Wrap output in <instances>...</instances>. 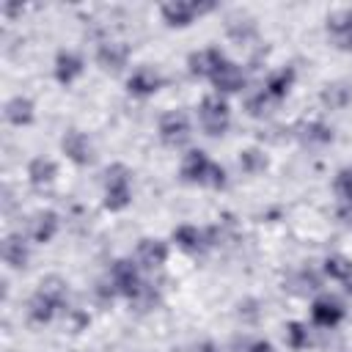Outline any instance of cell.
Segmentation results:
<instances>
[{
  "label": "cell",
  "instance_id": "1",
  "mask_svg": "<svg viewBox=\"0 0 352 352\" xmlns=\"http://www.w3.org/2000/svg\"><path fill=\"white\" fill-rule=\"evenodd\" d=\"M182 173L190 182H204V184H214V187L223 184V168H217L214 162H209V157L204 151H190L184 157Z\"/></svg>",
  "mask_w": 352,
  "mask_h": 352
},
{
  "label": "cell",
  "instance_id": "2",
  "mask_svg": "<svg viewBox=\"0 0 352 352\" xmlns=\"http://www.w3.org/2000/svg\"><path fill=\"white\" fill-rule=\"evenodd\" d=\"M201 126L209 132V135H220L226 126H228V104L220 99V96H206L201 102Z\"/></svg>",
  "mask_w": 352,
  "mask_h": 352
},
{
  "label": "cell",
  "instance_id": "3",
  "mask_svg": "<svg viewBox=\"0 0 352 352\" xmlns=\"http://www.w3.org/2000/svg\"><path fill=\"white\" fill-rule=\"evenodd\" d=\"M126 204H129V179H126V170L116 165L107 170V206L121 209Z\"/></svg>",
  "mask_w": 352,
  "mask_h": 352
},
{
  "label": "cell",
  "instance_id": "4",
  "mask_svg": "<svg viewBox=\"0 0 352 352\" xmlns=\"http://www.w3.org/2000/svg\"><path fill=\"white\" fill-rule=\"evenodd\" d=\"M160 132H162V140L170 143V146H179L187 140L190 135V124L184 118V113H168L162 121H160Z\"/></svg>",
  "mask_w": 352,
  "mask_h": 352
},
{
  "label": "cell",
  "instance_id": "5",
  "mask_svg": "<svg viewBox=\"0 0 352 352\" xmlns=\"http://www.w3.org/2000/svg\"><path fill=\"white\" fill-rule=\"evenodd\" d=\"M311 314H314V322H316L319 327H333V324L341 322L344 308H341L338 300H333V297H322V300L314 302V311H311Z\"/></svg>",
  "mask_w": 352,
  "mask_h": 352
},
{
  "label": "cell",
  "instance_id": "6",
  "mask_svg": "<svg viewBox=\"0 0 352 352\" xmlns=\"http://www.w3.org/2000/svg\"><path fill=\"white\" fill-rule=\"evenodd\" d=\"M327 30H330V33H333V38L338 41V47L352 50V11H349V8H344V11L333 14V16H330Z\"/></svg>",
  "mask_w": 352,
  "mask_h": 352
},
{
  "label": "cell",
  "instance_id": "7",
  "mask_svg": "<svg viewBox=\"0 0 352 352\" xmlns=\"http://www.w3.org/2000/svg\"><path fill=\"white\" fill-rule=\"evenodd\" d=\"M113 286H116L118 292L129 294V297L140 292V280H138V272H135V267H132L129 261H118V264L113 267Z\"/></svg>",
  "mask_w": 352,
  "mask_h": 352
},
{
  "label": "cell",
  "instance_id": "8",
  "mask_svg": "<svg viewBox=\"0 0 352 352\" xmlns=\"http://www.w3.org/2000/svg\"><path fill=\"white\" fill-rule=\"evenodd\" d=\"M60 305V300H55V297H50L47 292H36V297L30 300V319L33 322H38V324H44V322H50L52 319V314H55V308Z\"/></svg>",
  "mask_w": 352,
  "mask_h": 352
},
{
  "label": "cell",
  "instance_id": "9",
  "mask_svg": "<svg viewBox=\"0 0 352 352\" xmlns=\"http://www.w3.org/2000/svg\"><path fill=\"white\" fill-rule=\"evenodd\" d=\"M63 151L74 160V162H88L91 160V146H88V138L82 135V132H77V129H72V132H66V138H63Z\"/></svg>",
  "mask_w": 352,
  "mask_h": 352
},
{
  "label": "cell",
  "instance_id": "10",
  "mask_svg": "<svg viewBox=\"0 0 352 352\" xmlns=\"http://www.w3.org/2000/svg\"><path fill=\"white\" fill-rule=\"evenodd\" d=\"M58 231V214L55 212H41L36 214V220H30V236L36 242H50Z\"/></svg>",
  "mask_w": 352,
  "mask_h": 352
},
{
  "label": "cell",
  "instance_id": "11",
  "mask_svg": "<svg viewBox=\"0 0 352 352\" xmlns=\"http://www.w3.org/2000/svg\"><path fill=\"white\" fill-rule=\"evenodd\" d=\"M165 245L160 242V239H143L140 245H138V261L143 264V267H157V264H162L165 261Z\"/></svg>",
  "mask_w": 352,
  "mask_h": 352
},
{
  "label": "cell",
  "instance_id": "12",
  "mask_svg": "<svg viewBox=\"0 0 352 352\" xmlns=\"http://www.w3.org/2000/svg\"><path fill=\"white\" fill-rule=\"evenodd\" d=\"M80 72H82V60L74 52H60L58 55V60H55V77L60 82H72Z\"/></svg>",
  "mask_w": 352,
  "mask_h": 352
},
{
  "label": "cell",
  "instance_id": "13",
  "mask_svg": "<svg viewBox=\"0 0 352 352\" xmlns=\"http://www.w3.org/2000/svg\"><path fill=\"white\" fill-rule=\"evenodd\" d=\"M6 118H8L14 126L30 124V118H33V104H30V99H25V96H14V99L6 104Z\"/></svg>",
  "mask_w": 352,
  "mask_h": 352
},
{
  "label": "cell",
  "instance_id": "14",
  "mask_svg": "<svg viewBox=\"0 0 352 352\" xmlns=\"http://www.w3.org/2000/svg\"><path fill=\"white\" fill-rule=\"evenodd\" d=\"M212 80H214V85L217 88H223V91H236L239 85H242V72L234 66V63H220V69L212 74Z\"/></svg>",
  "mask_w": 352,
  "mask_h": 352
},
{
  "label": "cell",
  "instance_id": "15",
  "mask_svg": "<svg viewBox=\"0 0 352 352\" xmlns=\"http://www.w3.org/2000/svg\"><path fill=\"white\" fill-rule=\"evenodd\" d=\"M28 176H30V182H33L36 187L50 184L52 176H55V162H52V160H44V157H36V160L30 162V168H28Z\"/></svg>",
  "mask_w": 352,
  "mask_h": 352
},
{
  "label": "cell",
  "instance_id": "16",
  "mask_svg": "<svg viewBox=\"0 0 352 352\" xmlns=\"http://www.w3.org/2000/svg\"><path fill=\"white\" fill-rule=\"evenodd\" d=\"M3 256L11 267H22L28 261V248H25V239L22 236H8L6 239V248H3Z\"/></svg>",
  "mask_w": 352,
  "mask_h": 352
},
{
  "label": "cell",
  "instance_id": "17",
  "mask_svg": "<svg viewBox=\"0 0 352 352\" xmlns=\"http://www.w3.org/2000/svg\"><path fill=\"white\" fill-rule=\"evenodd\" d=\"M157 74L154 72H148V69H138L132 77H129V91H135V94H151V91H157Z\"/></svg>",
  "mask_w": 352,
  "mask_h": 352
},
{
  "label": "cell",
  "instance_id": "18",
  "mask_svg": "<svg viewBox=\"0 0 352 352\" xmlns=\"http://www.w3.org/2000/svg\"><path fill=\"white\" fill-rule=\"evenodd\" d=\"M124 58H126V47H124V44H118V41L104 44V47L99 50V60H102L107 69H118V66L124 63Z\"/></svg>",
  "mask_w": 352,
  "mask_h": 352
},
{
  "label": "cell",
  "instance_id": "19",
  "mask_svg": "<svg viewBox=\"0 0 352 352\" xmlns=\"http://www.w3.org/2000/svg\"><path fill=\"white\" fill-rule=\"evenodd\" d=\"M195 11H198L195 6H182V3H176V6H165V8H162V14L168 16L170 25H187V22L192 19Z\"/></svg>",
  "mask_w": 352,
  "mask_h": 352
},
{
  "label": "cell",
  "instance_id": "20",
  "mask_svg": "<svg viewBox=\"0 0 352 352\" xmlns=\"http://www.w3.org/2000/svg\"><path fill=\"white\" fill-rule=\"evenodd\" d=\"M292 77H294V74L286 72V69L278 72V74H272L270 82H267V94H270V96H283V94L289 91V85H292Z\"/></svg>",
  "mask_w": 352,
  "mask_h": 352
},
{
  "label": "cell",
  "instance_id": "21",
  "mask_svg": "<svg viewBox=\"0 0 352 352\" xmlns=\"http://www.w3.org/2000/svg\"><path fill=\"white\" fill-rule=\"evenodd\" d=\"M324 270H327V275H333V278H338V280H349L352 278V264L349 261H344V258H327L324 261Z\"/></svg>",
  "mask_w": 352,
  "mask_h": 352
},
{
  "label": "cell",
  "instance_id": "22",
  "mask_svg": "<svg viewBox=\"0 0 352 352\" xmlns=\"http://www.w3.org/2000/svg\"><path fill=\"white\" fill-rule=\"evenodd\" d=\"M336 192L344 204H352V170L349 168L336 176Z\"/></svg>",
  "mask_w": 352,
  "mask_h": 352
},
{
  "label": "cell",
  "instance_id": "23",
  "mask_svg": "<svg viewBox=\"0 0 352 352\" xmlns=\"http://www.w3.org/2000/svg\"><path fill=\"white\" fill-rule=\"evenodd\" d=\"M173 236H176V242L184 245V248H198V242H201V234H198L195 228H190V226H182Z\"/></svg>",
  "mask_w": 352,
  "mask_h": 352
},
{
  "label": "cell",
  "instance_id": "24",
  "mask_svg": "<svg viewBox=\"0 0 352 352\" xmlns=\"http://www.w3.org/2000/svg\"><path fill=\"white\" fill-rule=\"evenodd\" d=\"M289 344L292 346H302V344H308V330L302 327V324H289Z\"/></svg>",
  "mask_w": 352,
  "mask_h": 352
},
{
  "label": "cell",
  "instance_id": "25",
  "mask_svg": "<svg viewBox=\"0 0 352 352\" xmlns=\"http://www.w3.org/2000/svg\"><path fill=\"white\" fill-rule=\"evenodd\" d=\"M346 96H349V94L344 91V85H333L330 91H324V99H327L330 104H341Z\"/></svg>",
  "mask_w": 352,
  "mask_h": 352
},
{
  "label": "cell",
  "instance_id": "26",
  "mask_svg": "<svg viewBox=\"0 0 352 352\" xmlns=\"http://www.w3.org/2000/svg\"><path fill=\"white\" fill-rule=\"evenodd\" d=\"M250 352H272V346H270L267 341H256V344L250 346Z\"/></svg>",
  "mask_w": 352,
  "mask_h": 352
}]
</instances>
